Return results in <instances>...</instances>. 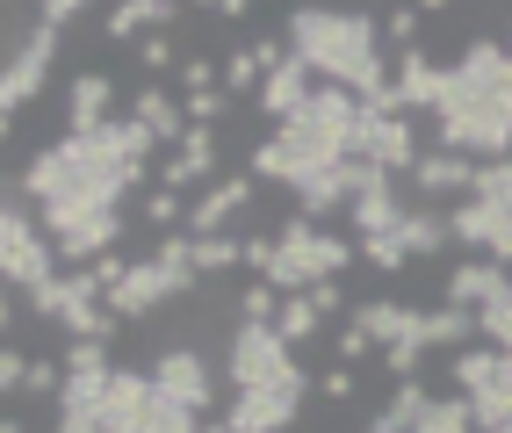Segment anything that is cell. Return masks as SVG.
<instances>
[{"label":"cell","mask_w":512,"mask_h":433,"mask_svg":"<svg viewBox=\"0 0 512 433\" xmlns=\"http://www.w3.org/2000/svg\"><path fill=\"white\" fill-rule=\"evenodd\" d=\"M282 37H289V51L311 65L325 87H347V94H361L368 109H390L397 58H390L383 22H375V15H354V8H296Z\"/></svg>","instance_id":"obj_1"},{"label":"cell","mask_w":512,"mask_h":433,"mask_svg":"<svg viewBox=\"0 0 512 433\" xmlns=\"http://www.w3.org/2000/svg\"><path fill=\"white\" fill-rule=\"evenodd\" d=\"M361 260V246L354 239H339V231H325V224H311V217H282V231H275V282L282 296H303V289H318V282H339Z\"/></svg>","instance_id":"obj_2"},{"label":"cell","mask_w":512,"mask_h":433,"mask_svg":"<svg viewBox=\"0 0 512 433\" xmlns=\"http://www.w3.org/2000/svg\"><path fill=\"white\" fill-rule=\"evenodd\" d=\"M448 224H455V246H469V253L498 260V268H512V159L476 166L469 203H455Z\"/></svg>","instance_id":"obj_3"},{"label":"cell","mask_w":512,"mask_h":433,"mask_svg":"<svg viewBox=\"0 0 512 433\" xmlns=\"http://www.w3.org/2000/svg\"><path fill=\"white\" fill-rule=\"evenodd\" d=\"M51 260H58L51 231L37 224V210H29V203H22V188L8 181V195H0V275H8L15 296H37V289L58 282V275H51Z\"/></svg>","instance_id":"obj_4"},{"label":"cell","mask_w":512,"mask_h":433,"mask_svg":"<svg viewBox=\"0 0 512 433\" xmlns=\"http://www.w3.org/2000/svg\"><path fill=\"white\" fill-rule=\"evenodd\" d=\"M101 426H109V433H202L195 412H181L174 397H159L152 369H116V376H109Z\"/></svg>","instance_id":"obj_5"},{"label":"cell","mask_w":512,"mask_h":433,"mask_svg":"<svg viewBox=\"0 0 512 433\" xmlns=\"http://www.w3.org/2000/svg\"><path fill=\"white\" fill-rule=\"evenodd\" d=\"M296 369V347L282 340L275 325H238L231 347H224V383L231 390H267V383H289Z\"/></svg>","instance_id":"obj_6"},{"label":"cell","mask_w":512,"mask_h":433,"mask_svg":"<svg viewBox=\"0 0 512 433\" xmlns=\"http://www.w3.org/2000/svg\"><path fill=\"white\" fill-rule=\"evenodd\" d=\"M51 65H58V29L51 22H29L22 44L8 51V73H0V123H15L29 102H37L44 80H51Z\"/></svg>","instance_id":"obj_7"},{"label":"cell","mask_w":512,"mask_h":433,"mask_svg":"<svg viewBox=\"0 0 512 433\" xmlns=\"http://www.w3.org/2000/svg\"><path fill=\"white\" fill-rule=\"evenodd\" d=\"M303 397H311V369L289 376V383H267V390H231L224 426H231V433H296Z\"/></svg>","instance_id":"obj_8"},{"label":"cell","mask_w":512,"mask_h":433,"mask_svg":"<svg viewBox=\"0 0 512 433\" xmlns=\"http://www.w3.org/2000/svg\"><path fill=\"white\" fill-rule=\"evenodd\" d=\"M152 383H159V397H174L181 412L202 419V412L217 405V383L224 376H217V361L202 354V347H159L152 354Z\"/></svg>","instance_id":"obj_9"},{"label":"cell","mask_w":512,"mask_h":433,"mask_svg":"<svg viewBox=\"0 0 512 433\" xmlns=\"http://www.w3.org/2000/svg\"><path fill=\"white\" fill-rule=\"evenodd\" d=\"M419 123L412 116H390V109H361V130H354V159H368L375 174H412L419 166Z\"/></svg>","instance_id":"obj_10"},{"label":"cell","mask_w":512,"mask_h":433,"mask_svg":"<svg viewBox=\"0 0 512 433\" xmlns=\"http://www.w3.org/2000/svg\"><path fill=\"white\" fill-rule=\"evenodd\" d=\"M253 203H260L253 174H224V181H210V188L188 203V239H217V231H231Z\"/></svg>","instance_id":"obj_11"},{"label":"cell","mask_w":512,"mask_h":433,"mask_svg":"<svg viewBox=\"0 0 512 433\" xmlns=\"http://www.w3.org/2000/svg\"><path fill=\"white\" fill-rule=\"evenodd\" d=\"M347 217H354L361 239H390V231L412 217V210H404V195H397V174H375V166L361 159V188H354V210Z\"/></svg>","instance_id":"obj_12"},{"label":"cell","mask_w":512,"mask_h":433,"mask_svg":"<svg viewBox=\"0 0 512 433\" xmlns=\"http://www.w3.org/2000/svg\"><path fill=\"white\" fill-rule=\"evenodd\" d=\"M440 102H448V65H433L426 51H404L397 58V80H390V109L397 116H419V109L440 116Z\"/></svg>","instance_id":"obj_13"},{"label":"cell","mask_w":512,"mask_h":433,"mask_svg":"<svg viewBox=\"0 0 512 433\" xmlns=\"http://www.w3.org/2000/svg\"><path fill=\"white\" fill-rule=\"evenodd\" d=\"M505 289H512V275L498 268V260L469 253V260H455V268H448V289H440V304H455V311H491Z\"/></svg>","instance_id":"obj_14"},{"label":"cell","mask_w":512,"mask_h":433,"mask_svg":"<svg viewBox=\"0 0 512 433\" xmlns=\"http://www.w3.org/2000/svg\"><path fill=\"white\" fill-rule=\"evenodd\" d=\"M412 188L426 195V203H469V188H476V159H462V152H419V166H412Z\"/></svg>","instance_id":"obj_15"},{"label":"cell","mask_w":512,"mask_h":433,"mask_svg":"<svg viewBox=\"0 0 512 433\" xmlns=\"http://www.w3.org/2000/svg\"><path fill=\"white\" fill-rule=\"evenodd\" d=\"M130 123L152 130V138H159V145H174V152H181V138L195 130V123H188V109H181V94H166V87H152V80L130 94Z\"/></svg>","instance_id":"obj_16"},{"label":"cell","mask_w":512,"mask_h":433,"mask_svg":"<svg viewBox=\"0 0 512 433\" xmlns=\"http://www.w3.org/2000/svg\"><path fill=\"white\" fill-rule=\"evenodd\" d=\"M311 94H318V73L289 51V65H275V73H267V87H260V116H267V123H289L303 102H311Z\"/></svg>","instance_id":"obj_17"},{"label":"cell","mask_w":512,"mask_h":433,"mask_svg":"<svg viewBox=\"0 0 512 433\" xmlns=\"http://www.w3.org/2000/svg\"><path fill=\"white\" fill-rule=\"evenodd\" d=\"M109 102H116L109 73H73V87H65V116H73V130H109Z\"/></svg>","instance_id":"obj_18"},{"label":"cell","mask_w":512,"mask_h":433,"mask_svg":"<svg viewBox=\"0 0 512 433\" xmlns=\"http://www.w3.org/2000/svg\"><path fill=\"white\" fill-rule=\"evenodd\" d=\"M390 239H397L404 253H412V260H440V253H448V246H455V224H448V217H440V210H426V203H419L412 217H404V224L390 231Z\"/></svg>","instance_id":"obj_19"},{"label":"cell","mask_w":512,"mask_h":433,"mask_svg":"<svg viewBox=\"0 0 512 433\" xmlns=\"http://www.w3.org/2000/svg\"><path fill=\"white\" fill-rule=\"evenodd\" d=\"M58 289H65V275H58ZM58 325H65V340H116V318H109V304H94V296H65Z\"/></svg>","instance_id":"obj_20"},{"label":"cell","mask_w":512,"mask_h":433,"mask_svg":"<svg viewBox=\"0 0 512 433\" xmlns=\"http://www.w3.org/2000/svg\"><path fill=\"white\" fill-rule=\"evenodd\" d=\"M260 87H267V65L253 58V44L224 51V94H231V102H260Z\"/></svg>","instance_id":"obj_21"},{"label":"cell","mask_w":512,"mask_h":433,"mask_svg":"<svg viewBox=\"0 0 512 433\" xmlns=\"http://www.w3.org/2000/svg\"><path fill=\"white\" fill-rule=\"evenodd\" d=\"M275 332H282L289 347H311L318 332H325V311L311 304V289H303V296H282V318H275Z\"/></svg>","instance_id":"obj_22"},{"label":"cell","mask_w":512,"mask_h":433,"mask_svg":"<svg viewBox=\"0 0 512 433\" xmlns=\"http://www.w3.org/2000/svg\"><path fill=\"white\" fill-rule=\"evenodd\" d=\"M246 268V231H217V239H195V275H231Z\"/></svg>","instance_id":"obj_23"},{"label":"cell","mask_w":512,"mask_h":433,"mask_svg":"<svg viewBox=\"0 0 512 433\" xmlns=\"http://www.w3.org/2000/svg\"><path fill=\"white\" fill-rule=\"evenodd\" d=\"M181 166H188V181H195V195L202 188H210V181H224L217 174V130H188V138H181V152H174Z\"/></svg>","instance_id":"obj_24"},{"label":"cell","mask_w":512,"mask_h":433,"mask_svg":"<svg viewBox=\"0 0 512 433\" xmlns=\"http://www.w3.org/2000/svg\"><path fill=\"white\" fill-rule=\"evenodd\" d=\"M138 217L159 231V239H174V224L188 231V195H174V188H145V195H138Z\"/></svg>","instance_id":"obj_25"},{"label":"cell","mask_w":512,"mask_h":433,"mask_svg":"<svg viewBox=\"0 0 512 433\" xmlns=\"http://www.w3.org/2000/svg\"><path fill=\"white\" fill-rule=\"evenodd\" d=\"M231 311H238V325H275L282 318V289L275 282H246L231 296Z\"/></svg>","instance_id":"obj_26"},{"label":"cell","mask_w":512,"mask_h":433,"mask_svg":"<svg viewBox=\"0 0 512 433\" xmlns=\"http://www.w3.org/2000/svg\"><path fill=\"white\" fill-rule=\"evenodd\" d=\"M419 433H476V412H469V397H462V390L433 397V405H426V419H419Z\"/></svg>","instance_id":"obj_27"},{"label":"cell","mask_w":512,"mask_h":433,"mask_svg":"<svg viewBox=\"0 0 512 433\" xmlns=\"http://www.w3.org/2000/svg\"><path fill=\"white\" fill-rule=\"evenodd\" d=\"M181 109H188L195 130H217V123L231 116V94H224V87H202V94H181Z\"/></svg>","instance_id":"obj_28"},{"label":"cell","mask_w":512,"mask_h":433,"mask_svg":"<svg viewBox=\"0 0 512 433\" xmlns=\"http://www.w3.org/2000/svg\"><path fill=\"white\" fill-rule=\"evenodd\" d=\"M116 361H109V340H73L65 347V376H109Z\"/></svg>","instance_id":"obj_29"},{"label":"cell","mask_w":512,"mask_h":433,"mask_svg":"<svg viewBox=\"0 0 512 433\" xmlns=\"http://www.w3.org/2000/svg\"><path fill=\"white\" fill-rule=\"evenodd\" d=\"M419 15H426V8H390V15H383V44H397V58L419 51Z\"/></svg>","instance_id":"obj_30"},{"label":"cell","mask_w":512,"mask_h":433,"mask_svg":"<svg viewBox=\"0 0 512 433\" xmlns=\"http://www.w3.org/2000/svg\"><path fill=\"white\" fill-rule=\"evenodd\" d=\"M202 87H224V65L210 51H188L181 58V94H202Z\"/></svg>","instance_id":"obj_31"},{"label":"cell","mask_w":512,"mask_h":433,"mask_svg":"<svg viewBox=\"0 0 512 433\" xmlns=\"http://www.w3.org/2000/svg\"><path fill=\"white\" fill-rule=\"evenodd\" d=\"M361 260L375 275H404V268H412V253H404L397 239H361Z\"/></svg>","instance_id":"obj_32"},{"label":"cell","mask_w":512,"mask_h":433,"mask_svg":"<svg viewBox=\"0 0 512 433\" xmlns=\"http://www.w3.org/2000/svg\"><path fill=\"white\" fill-rule=\"evenodd\" d=\"M476 325H484V340H491V347H505V354H512V289L498 296L491 311H476Z\"/></svg>","instance_id":"obj_33"},{"label":"cell","mask_w":512,"mask_h":433,"mask_svg":"<svg viewBox=\"0 0 512 433\" xmlns=\"http://www.w3.org/2000/svg\"><path fill=\"white\" fill-rule=\"evenodd\" d=\"M354 390H361V376L347 369V361H332V369L318 376V397H325V405H354Z\"/></svg>","instance_id":"obj_34"},{"label":"cell","mask_w":512,"mask_h":433,"mask_svg":"<svg viewBox=\"0 0 512 433\" xmlns=\"http://www.w3.org/2000/svg\"><path fill=\"white\" fill-rule=\"evenodd\" d=\"M58 390H65V376L51 369V361L29 354V383H22V397H58Z\"/></svg>","instance_id":"obj_35"},{"label":"cell","mask_w":512,"mask_h":433,"mask_svg":"<svg viewBox=\"0 0 512 433\" xmlns=\"http://www.w3.org/2000/svg\"><path fill=\"white\" fill-rule=\"evenodd\" d=\"M368 347H375V340H368V332H361L354 318H347V325H339V340H332V354H339V361H347V369H354V361H361Z\"/></svg>","instance_id":"obj_36"},{"label":"cell","mask_w":512,"mask_h":433,"mask_svg":"<svg viewBox=\"0 0 512 433\" xmlns=\"http://www.w3.org/2000/svg\"><path fill=\"white\" fill-rule=\"evenodd\" d=\"M311 304L325 311V325H332V318H347V311H354V304H347V289H339V282H318V289H311Z\"/></svg>","instance_id":"obj_37"},{"label":"cell","mask_w":512,"mask_h":433,"mask_svg":"<svg viewBox=\"0 0 512 433\" xmlns=\"http://www.w3.org/2000/svg\"><path fill=\"white\" fill-rule=\"evenodd\" d=\"M22 383H29V354H0V390H8V397H22Z\"/></svg>","instance_id":"obj_38"},{"label":"cell","mask_w":512,"mask_h":433,"mask_svg":"<svg viewBox=\"0 0 512 433\" xmlns=\"http://www.w3.org/2000/svg\"><path fill=\"white\" fill-rule=\"evenodd\" d=\"M138 65H145V73H166V65H174V44H166V37H138Z\"/></svg>","instance_id":"obj_39"},{"label":"cell","mask_w":512,"mask_h":433,"mask_svg":"<svg viewBox=\"0 0 512 433\" xmlns=\"http://www.w3.org/2000/svg\"><path fill=\"white\" fill-rule=\"evenodd\" d=\"M73 15H87V8H73V0H44V8H37V22H51V29H65Z\"/></svg>","instance_id":"obj_40"},{"label":"cell","mask_w":512,"mask_h":433,"mask_svg":"<svg viewBox=\"0 0 512 433\" xmlns=\"http://www.w3.org/2000/svg\"><path fill=\"white\" fill-rule=\"evenodd\" d=\"M195 15H210V22H238V15H246V0H217V8H195Z\"/></svg>","instance_id":"obj_41"},{"label":"cell","mask_w":512,"mask_h":433,"mask_svg":"<svg viewBox=\"0 0 512 433\" xmlns=\"http://www.w3.org/2000/svg\"><path fill=\"white\" fill-rule=\"evenodd\" d=\"M0 433H29V426H22V419H0Z\"/></svg>","instance_id":"obj_42"},{"label":"cell","mask_w":512,"mask_h":433,"mask_svg":"<svg viewBox=\"0 0 512 433\" xmlns=\"http://www.w3.org/2000/svg\"><path fill=\"white\" fill-rule=\"evenodd\" d=\"M505 51H512V15H505Z\"/></svg>","instance_id":"obj_43"},{"label":"cell","mask_w":512,"mask_h":433,"mask_svg":"<svg viewBox=\"0 0 512 433\" xmlns=\"http://www.w3.org/2000/svg\"><path fill=\"white\" fill-rule=\"evenodd\" d=\"M202 433H231V426H224V419H217V426H202Z\"/></svg>","instance_id":"obj_44"},{"label":"cell","mask_w":512,"mask_h":433,"mask_svg":"<svg viewBox=\"0 0 512 433\" xmlns=\"http://www.w3.org/2000/svg\"><path fill=\"white\" fill-rule=\"evenodd\" d=\"M491 433H512V419H505V426H491Z\"/></svg>","instance_id":"obj_45"},{"label":"cell","mask_w":512,"mask_h":433,"mask_svg":"<svg viewBox=\"0 0 512 433\" xmlns=\"http://www.w3.org/2000/svg\"><path fill=\"white\" fill-rule=\"evenodd\" d=\"M296 433H311V426H296Z\"/></svg>","instance_id":"obj_46"}]
</instances>
